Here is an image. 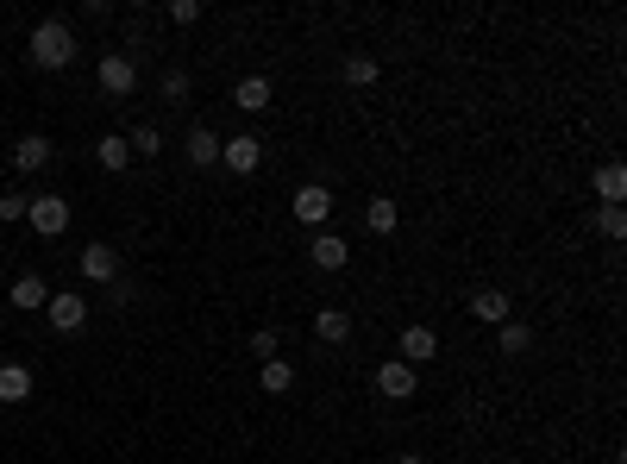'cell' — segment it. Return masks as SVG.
Here are the masks:
<instances>
[{
    "mask_svg": "<svg viewBox=\"0 0 627 464\" xmlns=\"http://www.w3.org/2000/svg\"><path fill=\"white\" fill-rule=\"evenodd\" d=\"M26 57H32V69H69L76 63V32H69V19H38Z\"/></svg>",
    "mask_w": 627,
    "mask_h": 464,
    "instance_id": "cell-1",
    "label": "cell"
},
{
    "mask_svg": "<svg viewBox=\"0 0 627 464\" xmlns=\"http://www.w3.org/2000/svg\"><path fill=\"white\" fill-rule=\"evenodd\" d=\"M26 226L38 232V239H63V232H69V201H63V195L26 201Z\"/></svg>",
    "mask_w": 627,
    "mask_h": 464,
    "instance_id": "cell-2",
    "label": "cell"
},
{
    "mask_svg": "<svg viewBox=\"0 0 627 464\" xmlns=\"http://www.w3.org/2000/svg\"><path fill=\"white\" fill-rule=\"evenodd\" d=\"M76 270H82V283H95V289H113V283H120V251H113V245H88L82 251V258H76Z\"/></svg>",
    "mask_w": 627,
    "mask_h": 464,
    "instance_id": "cell-3",
    "label": "cell"
},
{
    "mask_svg": "<svg viewBox=\"0 0 627 464\" xmlns=\"http://www.w3.org/2000/svg\"><path fill=\"white\" fill-rule=\"evenodd\" d=\"M289 201H295V220L301 226H327V214H333V189H327V182H301Z\"/></svg>",
    "mask_w": 627,
    "mask_h": 464,
    "instance_id": "cell-4",
    "label": "cell"
},
{
    "mask_svg": "<svg viewBox=\"0 0 627 464\" xmlns=\"http://www.w3.org/2000/svg\"><path fill=\"white\" fill-rule=\"evenodd\" d=\"M220 164H226L232 176H251V170L264 164V145H258L251 132H239V138H220Z\"/></svg>",
    "mask_w": 627,
    "mask_h": 464,
    "instance_id": "cell-5",
    "label": "cell"
},
{
    "mask_svg": "<svg viewBox=\"0 0 627 464\" xmlns=\"http://www.w3.org/2000/svg\"><path fill=\"white\" fill-rule=\"evenodd\" d=\"M44 314H51V327H57V333H82V320H88V295H82V289H63V295H51V308H44Z\"/></svg>",
    "mask_w": 627,
    "mask_h": 464,
    "instance_id": "cell-6",
    "label": "cell"
},
{
    "mask_svg": "<svg viewBox=\"0 0 627 464\" xmlns=\"http://www.w3.org/2000/svg\"><path fill=\"white\" fill-rule=\"evenodd\" d=\"M377 396H383V402H408V396H414V364L383 358V364H377Z\"/></svg>",
    "mask_w": 627,
    "mask_h": 464,
    "instance_id": "cell-7",
    "label": "cell"
},
{
    "mask_svg": "<svg viewBox=\"0 0 627 464\" xmlns=\"http://www.w3.org/2000/svg\"><path fill=\"white\" fill-rule=\"evenodd\" d=\"M101 88H107V95H132V88H138V63L126 51H107L101 57Z\"/></svg>",
    "mask_w": 627,
    "mask_h": 464,
    "instance_id": "cell-8",
    "label": "cell"
},
{
    "mask_svg": "<svg viewBox=\"0 0 627 464\" xmlns=\"http://www.w3.org/2000/svg\"><path fill=\"white\" fill-rule=\"evenodd\" d=\"M308 258H314V270H345V264H352V245H345L339 232H314Z\"/></svg>",
    "mask_w": 627,
    "mask_h": 464,
    "instance_id": "cell-9",
    "label": "cell"
},
{
    "mask_svg": "<svg viewBox=\"0 0 627 464\" xmlns=\"http://www.w3.org/2000/svg\"><path fill=\"white\" fill-rule=\"evenodd\" d=\"M433 358H439V333L421 327V320L402 327V364H433Z\"/></svg>",
    "mask_w": 627,
    "mask_h": 464,
    "instance_id": "cell-10",
    "label": "cell"
},
{
    "mask_svg": "<svg viewBox=\"0 0 627 464\" xmlns=\"http://www.w3.org/2000/svg\"><path fill=\"white\" fill-rule=\"evenodd\" d=\"M471 320H483V327H502V320H515V301H508L502 289H477V295H471Z\"/></svg>",
    "mask_w": 627,
    "mask_h": 464,
    "instance_id": "cell-11",
    "label": "cell"
},
{
    "mask_svg": "<svg viewBox=\"0 0 627 464\" xmlns=\"http://www.w3.org/2000/svg\"><path fill=\"white\" fill-rule=\"evenodd\" d=\"M7 301H13L19 314H38V308H51V283H44V276H32V270H26V276H19V283H13V295H7Z\"/></svg>",
    "mask_w": 627,
    "mask_h": 464,
    "instance_id": "cell-12",
    "label": "cell"
},
{
    "mask_svg": "<svg viewBox=\"0 0 627 464\" xmlns=\"http://www.w3.org/2000/svg\"><path fill=\"white\" fill-rule=\"evenodd\" d=\"M590 189H596V201H602V207H621V195H627V170H621L615 157H609V164H596Z\"/></svg>",
    "mask_w": 627,
    "mask_h": 464,
    "instance_id": "cell-13",
    "label": "cell"
},
{
    "mask_svg": "<svg viewBox=\"0 0 627 464\" xmlns=\"http://www.w3.org/2000/svg\"><path fill=\"white\" fill-rule=\"evenodd\" d=\"M51 157H57V151H51V138L32 132V138H19V145H13V170H26V176H32V170L51 164Z\"/></svg>",
    "mask_w": 627,
    "mask_h": 464,
    "instance_id": "cell-14",
    "label": "cell"
},
{
    "mask_svg": "<svg viewBox=\"0 0 627 464\" xmlns=\"http://www.w3.org/2000/svg\"><path fill=\"white\" fill-rule=\"evenodd\" d=\"M232 107L239 113H264L270 107V76H245L239 88H232Z\"/></svg>",
    "mask_w": 627,
    "mask_h": 464,
    "instance_id": "cell-15",
    "label": "cell"
},
{
    "mask_svg": "<svg viewBox=\"0 0 627 464\" xmlns=\"http://www.w3.org/2000/svg\"><path fill=\"white\" fill-rule=\"evenodd\" d=\"M377 76H383V63H377V57H364V51L339 63V82H345V88H370Z\"/></svg>",
    "mask_w": 627,
    "mask_h": 464,
    "instance_id": "cell-16",
    "label": "cell"
},
{
    "mask_svg": "<svg viewBox=\"0 0 627 464\" xmlns=\"http://www.w3.org/2000/svg\"><path fill=\"white\" fill-rule=\"evenodd\" d=\"M314 333L327 339V345H345V339H352V314H345V308H320L314 314Z\"/></svg>",
    "mask_w": 627,
    "mask_h": 464,
    "instance_id": "cell-17",
    "label": "cell"
},
{
    "mask_svg": "<svg viewBox=\"0 0 627 464\" xmlns=\"http://www.w3.org/2000/svg\"><path fill=\"white\" fill-rule=\"evenodd\" d=\"M32 396V370L26 364H0V402H26Z\"/></svg>",
    "mask_w": 627,
    "mask_h": 464,
    "instance_id": "cell-18",
    "label": "cell"
},
{
    "mask_svg": "<svg viewBox=\"0 0 627 464\" xmlns=\"http://www.w3.org/2000/svg\"><path fill=\"white\" fill-rule=\"evenodd\" d=\"M364 226H370V232H396V226H402V207L389 201V195H377V201L364 207Z\"/></svg>",
    "mask_w": 627,
    "mask_h": 464,
    "instance_id": "cell-19",
    "label": "cell"
},
{
    "mask_svg": "<svg viewBox=\"0 0 627 464\" xmlns=\"http://www.w3.org/2000/svg\"><path fill=\"white\" fill-rule=\"evenodd\" d=\"M189 164H195V170H207V164H220V138H214V132H207V126H195V132H189Z\"/></svg>",
    "mask_w": 627,
    "mask_h": 464,
    "instance_id": "cell-20",
    "label": "cell"
},
{
    "mask_svg": "<svg viewBox=\"0 0 627 464\" xmlns=\"http://www.w3.org/2000/svg\"><path fill=\"white\" fill-rule=\"evenodd\" d=\"M258 383H264V396H289V389H295V364L289 358H270Z\"/></svg>",
    "mask_w": 627,
    "mask_h": 464,
    "instance_id": "cell-21",
    "label": "cell"
},
{
    "mask_svg": "<svg viewBox=\"0 0 627 464\" xmlns=\"http://www.w3.org/2000/svg\"><path fill=\"white\" fill-rule=\"evenodd\" d=\"M496 345H502V358H521L527 345H533V327L527 320H502V333H496Z\"/></svg>",
    "mask_w": 627,
    "mask_h": 464,
    "instance_id": "cell-22",
    "label": "cell"
},
{
    "mask_svg": "<svg viewBox=\"0 0 627 464\" xmlns=\"http://www.w3.org/2000/svg\"><path fill=\"white\" fill-rule=\"evenodd\" d=\"M95 157H101V170H126V164H132V151H126V132H107L101 145H95Z\"/></svg>",
    "mask_w": 627,
    "mask_h": 464,
    "instance_id": "cell-23",
    "label": "cell"
},
{
    "mask_svg": "<svg viewBox=\"0 0 627 464\" xmlns=\"http://www.w3.org/2000/svg\"><path fill=\"white\" fill-rule=\"evenodd\" d=\"M126 151H132V157H157V151H164V132H157V126H138V132H126Z\"/></svg>",
    "mask_w": 627,
    "mask_h": 464,
    "instance_id": "cell-24",
    "label": "cell"
},
{
    "mask_svg": "<svg viewBox=\"0 0 627 464\" xmlns=\"http://www.w3.org/2000/svg\"><path fill=\"white\" fill-rule=\"evenodd\" d=\"M157 95H164V101H189V69H164V76H157Z\"/></svg>",
    "mask_w": 627,
    "mask_h": 464,
    "instance_id": "cell-25",
    "label": "cell"
},
{
    "mask_svg": "<svg viewBox=\"0 0 627 464\" xmlns=\"http://www.w3.org/2000/svg\"><path fill=\"white\" fill-rule=\"evenodd\" d=\"M251 352H258L264 364H270V358H283V333H276V327H258V333H251Z\"/></svg>",
    "mask_w": 627,
    "mask_h": 464,
    "instance_id": "cell-26",
    "label": "cell"
},
{
    "mask_svg": "<svg viewBox=\"0 0 627 464\" xmlns=\"http://www.w3.org/2000/svg\"><path fill=\"white\" fill-rule=\"evenodd\" d=\"M596 226H602V239H627V207H602Z\"/></svg>",
    "mask_w": 627,
    "mask_h": 464,
    "instance_id": "cell-27",
    "label": "cell"
},
{
    "mask_svg": "<svg viewBox=\"0 0 627 464\" xmlns=\"http://www.w3.org/2000/svg\"><path fill=\"white\" fill-rule=\"evenodd\" d=\"M164 19H170V26H195V19H201V0H170Z\"/></svg>",
    "mask_w": 627,
    "mask_h": 464,
    "instance_id": "cell-28",
    "label": "cell"
},
{
    "mask_svg": "<svg viewBox=\"0 0 627 464\" xmlns=\"http://www.w3.org/2000/svg\"><path fill=\"white\" fill-rule=\"evenodd\" d=\"M0 220H26V195H0Z\"/></svg>",
    "mask_w": 627,
    "mask_h": 464,
    "instance_id": "cell-29",
    "label": "cell"
},
{
    "mask_svg": "<svg viewBox=\"0 0 627 464\" xmlns=\"http://www.w3.org/2000/svg\"><path fill=\"white\" fill-rule=\"evenodd\" d=\"M396 464H427V458H421V452H402V458H396Z\"/></svg>",
    "mask_w": 627,
    "mask_h": 464,
    "instance_id": "cell-30",
    "label": "cell"
}]
</instances>
